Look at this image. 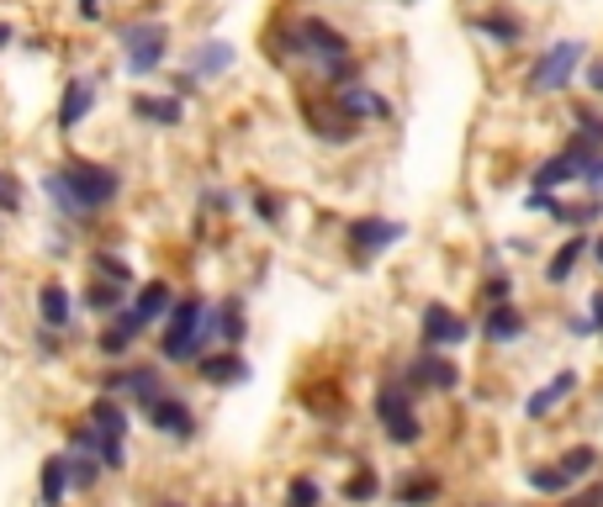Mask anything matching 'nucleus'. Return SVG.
Here are the masks:
<instances>
[{"instance_id":"1","label":"nucleus","mask_w":603,"mask_h":507,"mask_svg":"<svg viewBox=\"0 0 603 507\" xmlns=\"http://www.w3.org/2000/svg\"><path fill=\"white\" fill-rule=\"evenodd\" d=\"M43 191H48V201L59 211L64 222H91L101 217L106 207H117L122 196V175L112 164H95V159H69L64 170H48L43 175Z\"/></svg>"},{"instance_id":"2","label":"nucleus","mask_w":603,"mask_h":507,"mask_svg":"<svg viewBox=\"0 0 603 507\" xmlns=\"http://www.w3.org/2000/svg\"><path fill=\"white\" fill-rule=\"evenodd\" d=\"M207 297H196V291H185V297H175V307H170V318L159 323V338H153V349H159V365H196V359L207 355V333H202V323H207Z\"/></svg>"},{"instance_id":"3","label":"nucleus","mask_w":603,"mask_h":507,"mask_svg":"<svg viewBox=\"0 0 603 507\" xmlns=\"http://www.w3.org/2000/svg\"><path fill=\"white\" fill-rule=\"evenodd\" d=\"M297 43H302V59L312 64L323 80H333V85L355 80V74H350V69H355V64H350L355 43L333 27V22H323V16H302V22H297Z\"/></svg>"},{"instance_id":"4","label":"nucleus","mask_w":603,"mask_h":507,"mask_svg":"<svg viewBox=\"0 0 603 507\" xmlns=\"http://www.w3.org/2000/svg\"><path fill=\"white\" fill-rule=\"evenodd\" d=\"M117 48H122V64H127V74H159L164 59H170V27L164 22H127L117 32Z\"/></svg>"},{"instance_id":"5","label":"nucleus","mask_w":603,"mask_h":507,"mask_svg":"<svg viewBox=\"0 0 603 507\" xmlns=\"http://www.w3.org/2000/svg\"><path fill=\"white\" fill-rule=\"evenodd\" d=\"M582 59H588V43H582V37H561V43H550L541 59H535V69H530L524 85L535 90V95H561V90L577 80Z\"/></svg>"},{"instance_id":"6","label":"nucleus","mask_w":603,"mask_h":507,"mask_svg":"<svg viewBox=\"0 0 603 507\" xmlns=\"http://www.w3.org/2000/svg\"><path fill=\"white\" fill-rule=\"evenodd\" d=\"M144 423H149L159 439H175V445H191V439L202 434V418H196V407L185 402L181 391H164V396H153L149 407H144Z\"/></svg>"},{"instance_id":"7","label":"nucleus","mask_w":603,"mask_h":507,"mask_svg":"<svg viewBox=\"0 0 603 507\" xmlns=\"http://www.w3.org/2000/svg\"><path fill=\"white\" fill-rule=\"evenodd\" d=\"M408 391H440V396H451L460 387V365L451 355H440V349H419V355L402 365V376H397Z\"/></svg>"},{"instance_id":"8","label":"nucleus","mask_w":603,"mask_h":507,"mask_svg":"<svg viewBox=\"0 0 603 507\" xmlns=\"http://www.w3.org/2000/svg\"><path fill=\"white\" fill-rule=\"evenodd\" d=\"M466 338H471V323H466L455 307L429 301V307L419 312V344L423 349H440V355H445V349H460Z\"/></svg>"},{"instance_id":"9","label":"nucleus","mask_w":603,"mask_h":507,"mask_svg":"<svg viewBox=\"0 0 603 507\" xmlns=\"http://www.w3.org/2000/svg\"><path fill=\"white\" fill-rule=\"evenodd\" d=\"M144 333H149V329L138 323V312H133V307H122L117 318H106V329L95 333V355L112 359V365H122V359L138 349V338H144Z\"/></svg>"},{"instance_id":"10","label":"nucleus","mask_w":603,"mask_h":507,"mask_svg":"<svg viewBox=\"0 0 603 507\" xmlns=\"http://www.w3.org/2000/svg\"><path fill=\"white\" fill-rule=\"evenodd\" d=\"M196 376H202V387H217V391H228V387H243L254 370H249V359L239 355V349H207V355L191 365Z\"/></svg>"},{"instance_id":"11","label":"nucleus","mask_w":603,"mask_h":507,"mask_svg":"<svg viewBox=\"0 0 603 507\" xmlns=\"http://www.w3.org/2000/svg\"><path fill=\"white\" fill-rule=\"evenodd\" d=\"M333 106L355 122V127H361V122H387V117H392L387 95H376V90L361 85V80H344V85L333 90Z\"/></svg>"},{"instance_id":"12","label":"nucleus","mask_w":603,"mask_h":507,"mask_svg":"<svg viewBox=\"0 0 603 507\" xmlns=\"http://www.w3.org/2000/svg\"><path fill=\"white\" fill-rule=\"evenodd\" d=\"M402 222H387V217H355L350 222V254L355 260H371V254H382V249H392L402 243Z\"/></svg>"},{"instance_id":"13","label":"nucleus","mask_w":603,"mask_h":507,"mask_svg":"<svg viewBox=\"0 0 603 507\" xmlns=\"http://www.w3.org/2000/svg\"><path fill=\"white\" fill-rule=\"evenodd\" d=\"M86 423L95 428V439H122V445H127V434H133V407H127L122 396L95 391L91 407H86Z\"/></svg>"},{"instance_id":"14","label":"nucleus","mask_w":603,"mask_h":507,"mask_svg":"<svg viewBox=\"0 0 603 507\" xmlns=\"http://www.w3.org/2000/svg\"><path fill=\"white\" fill-rule=\"evenodd\" d=\"M577 387H582V376H577V370H556V376H550L541 391H530V396H524V418L545 423L556 407H561V402H572Z\"/></svg>"},{"instance_id":"15","label":"nucleus","mask_w":603,"mask_h":507,"mask_svg":"<svg viewBox=\"0 0 603 507\" xmlns=\"http://www.w3.org/2000/svg\"><path fill=\"white\" fill-rule=\"evenodd\" d=\"M175 297H181V291H175L170 280H144V286H133V297H127V307L138 312V323H144V329H159V323L170 318V307H175Z\"/></svg>"},{"instance_id":"16","label":"nucleus","mask_w":603,"mask_h":507,"mask_svg":"<svg viewBox=\"0 0 603 507\" xmlns=\"http://www.w3.org/2000/svg\"><path fill=\"white\" fill-rule=\"evenodd\" d=\"M95 95H101V90H95V80L91 74H75V80H69V85H64V95H59V132H75V127H80V122L91 117L95 112Z\"/></svg>"},{"instance_id":"17","label":"nucleus","mask_w":603,"mask_h":507,"mask_svg":"<svg viewBox=\"0 0 603 507\" xmlns=\"http://www.w3.org/2000/svg\"><path fill=\"white\" fill-rule=\"evenodd\" d=\"M530 333V318H524V307H513V301H503V307H482V338L487 344H519Z\"/></svg>"},{"instance_id":"18","label":"nucleus","mask_w":603,"mask_h":507,"mask_svg":"<svg viewBox=\"0 0 603 507\" xmlns=\"http://www.w3.org/2000/svg\"><path fill=\"white\" fill-rule=\"evenodd\" d=\"M212 323H217V349H243V338H249V307H243V297L212 301Z\"/></svg>"},{"instance_id":"19","label":"nucleus","mask_w":603,"mask_h":507,"mask_svg":"<svg viewBox=\"0 0 603 507\" xmlns=\"http://www.w3.org/2000/svg\"><path fill=\"white\" fill-rule=\"evenodd\" d=\"M445 497V481L434 476V471H402L392 481V503L397 507H434Z\"/></svg>"},{"instance_id":"20","label":"nucleus","mask_w":603,"mask_h":507,"mask_svg":"<svg viewBox=\"0 0 603 507\" xmlns=\"http://www.w3.org/2000/svg\"><path fill=\"white\" fill-rule=\"evenodd\" d=\"M32 301H37V318H43V329H54V333H64L69 323H75V312H80V301L69 297L59 280H43Z\"/></svg>"},{"instance_id":"21","label":"nucleus","mask_w":603,"mask_h":507,"mask_svg":"<svg viewBox=\"0 0 603 507\" xmlns=\"http://www.w3.org/2000/svg\"><path fill=\"white\" fill-rule=\"evenodd\" d=\"M69 497H75V486H69V454H48L37 465V507H64Z\"/></svg>"},{"instance_id":"22","label":"nucleus","mask_w":603,"mask_h":507,"mask_svg":"<svg viewBox=\"0 0 603 507\" xmlns=\"http://www.w3.org/2000/svg\"><path fill=\"white\" fill-rule=\"evenodd\" d=\"M307 132L339 149V143H355V132H361V127L344 117V112H339L333 101H329V106H312V101H307Z\"/></svg>"},{"instance_id":"23","label":"nucleus","mask_w":603,"mask_h":507,"mask_svg":"<svg viewBox=\"0 0 603 507\" xmlns=\"http://www.w3.org/2000/svg\"><path fill=\"white\" fill-rule=\"evenodd\" d=\"M593 159H582V153L572 149H561V153H550L541 170L530 175V191H556V185H572V180H582V170H588Z\"/></svg>"},{"instance_id":"24","label":"nucleus","mask_w":603,"mask_h":507,"mask_svg":"<svg viewBox=\"0 0 603 507\" xmlns=\"http://www.w3.org/2000/svg\"><path fill=\"white\" fill-rule=\"evenodd\" d=\"M371 407H376V423L387 428V423L408 418V413H419V391H408L392 376V381H382V387H376V402H371Z\"/></svg>"},{"instance_id":"25","label":"nucleus","mask_w":603,"mask_h":507,"mask_svg":"<svg viewBox=\"0 0 603 507\" xmlns=\"http://www.w3.org/2000/svg\"><path fill=\"white\" fill-rule=\"evenodd\" d=\"M133 117L149 122V127H181L185 106L181 95H133Z\"/></svg>"},{"instance_id":"26","label":"nucleus","mask_w":603,"mask_h":507,"mask_svg":"<svg viewBox=\"0 0 603 507\" xmlns=\"http://www.w3.org/2000/svg\"><path fill=\"white\" fill-rule=\"evenodd\" d=\"M588 243H593L588 233H572V239L561 243V249L545 260V286H567L577 275V265H582V254H588Z\"/></svg>"},{"instance_id":"27","label":"nucleus","mask_w":603,"mask_h":507,"mask_svg":"<svg viewBox=\"0 0 603 507\" xmlns=\"http://www.w3.org/2000/svg\"><path fill=\"white\" fill-rule=\"evenodd\" d=\"M228 69H234V43L212 37V43H202V48L191 54V69H185V74H196V80H217V74H228Z\"/></svg>"},{"instance_id":"28","label":"nucleus","mask_w":603,"mask_h":507,"mask_svg":"<svg viewBox=\"0 0 603 507\" xmlns=\"http://www.w3.org/2000/svg\"><path fill=\"white\" fill-rule=\"evenodd\" d=\"M339 497H344L350 507H371V503H376V497H382V476H376V465H371V460H361V465L344 476Z\"/></svg>"},{"instance_id":"29","label":"nucleus","mask_w":603,"mask_h":507,"mask_svg":"<svg viewBox=\"0 0 603 507\" xmlns=\"http://www.w3.org/2000/svg\"><path fill=\"white\" fill-rule=\"evenodd\" d=\"M127 297H133L127 286H112V280H95V275H91V286H86L80 307H86V312H95V318H117L122 307H127Z\"/></svg>"},{"instance_id":"30","label":"nucleus","mask_w":603,"mask_h":507,"mask_svg":"<svg viewBox=\"0 0 603 507\" xmlns=\"http://www.w3.org/2000/svg\"><path fill=\"white\" fill-rule=\"evenodd\" d=\"M556 465H561V476L572 481V486H582V481L599 476V449H593V445H572V449H561V454H556Z\"/></svg>"},{"instance_id":"31","label":"nucleus","mask_w":603,"mask_h":507,"mask_svg":"<svg viewBox=\"0 0 603 507\" xmlns=\"http://www.w3.org/2000/svg\"><path fill=\"white\" fill-rule=\"evenodd\" d=\"M524 486H530L535 497H567V492H572V481L561 476V465H556V460L530 465V471H524Z\"/></svg>"},{"instance_id":"32","label":"nucleus","mask_w":603,"mask_h":507,"mask_svg":"<svg viewBox=\"0 0 603 507\" xmlns=\"http://www.w3.org/2000/svg\"><path fill=\"white\" fill-rule=\"evenodd\" d=\"M91 275L95 280H112V286H138V275H133V265L122 260V254H112V249H91Z\"/></svg>"},{"instance_id":"33","label":"nucleus","mask_w":603,"mask_h":507,"mask_svg":"<svg viewBox=\"0 0 603 507\" xmlns=\"http://www.w3.org/2000/svg\"><path fill=\"white\" fill-rule=\"evenodd\" d=\"M471 32H482V37H492V43H503V48H513V43L524 37V27L513 22L509 11H487V16H471Z\"/></svg>"},{"instance_id":"34","label":"nucleus","mask_w":603,"mask_h":507,"mask_svg":"<svg viewBox=\"0 0 603 507\" xmlns=\"http://www.w3.org/2000/svg\"><path fill=\"white\" fill-rule=\"evenodd\" d=\"M382 434H387V445H397V449H413V445H423V434H429V428H423V418H419V413H408V418L387 423Z\"/></svg>"},{"instance_id":"35","label":"nucleus","mask_w":603,"mask_h":507,"mask_svg":"<svg viewBox=\"0 0 603 507\" xmlns=\"http://www.w3.org/2000/svg\"><path fill=\"white\" fill-rule=\"evenodd\" d=\"M482 307H503V301H513V275L498 265H487V280H482Z\"/></svg>"},{"instance_id":"36","label":"nucleus","mask_w":603,"mask_h":507,"mask_svg":"<svg viewBox=\"0 0 603 507\" xmlns=\"http://www.w3.org/2000/svg\"><path fill=\"white\" fill-rule=\"evenodd\" d=\"M27 207V185L16 180V170H0V217H16Z\"/></svg>"},{"instance_id":"37","label":"nucleus","mask_w":603,"mask_h":507,"mask_svg":"<svg viewBox=\"0 0 603 507\" xmlns=\"http://www.w3.org/2000/svg\"><path fill=\"white\" fill-rule=\"evenodd\" d=\"M281 507H323V486L312 476H292L286 481V503Z\"/></svg>"},{"instance_id":"38","label":"nucleus","mask_w":603,"mask_h":507,"mask_svg":"<svg viewBox=\"0 0 603 507\" xmlns=\"http://www.w3.org/2000/svg\"><path fill=\"white\" fill-rule=\"evenodd\" d=\"M561 507H603V481H582V486H572L567 497H561Z\"/></svg>"},{"instance_id":"39","label":"nucleus","mask_w":603,"mask_h":507,"mask_svg":"<svg viewBox=\"0 0 603 507\" xmlns=\"http://www.w3.org/2000/svg\"><path fill=\"white\" fill-rule=\"evenodd\" d=\"M254 217H260L265 228H281V217H286L281 196H265V191H260V196H254Z\"/></svg>"},{"instance_id":"40","label":"nucleus","mask_w":603,"mask_h":507,"mask_svg":"<svg viewBox=\"0 0 603 507\" xmlns=\"http://www.w3.org/2000/svg\"><path fill=\"white\" fill-rule=\"evenodd\" d=\"M32 349H37L43 359H59L64 355V338L54 329H37V333H32Z\"/></svg>"},{"instance_id":"41","label":"nucleus","mask_w":603,"mask_h":507,"mask_svg":"<svg viewBox=\"0 0 603 507\" xmlns=\"http://www.w3.org/2000/svg\"><path fill=\"white\" fill-rule=\"evenodd\" d=\"M582 185H588V201H603V159H593L582 170Z\"/></svg>"},{"instance_id":"42","label":"nucleus","mask_w":603,"mask_h":507,"mask_svg":"<svg viewBox=\"0 0 603 507\" xmlns=\"http://www.w3.org/2000/svg\"><path fill=\"white\" fill-rule=\"evenodd\" d=\"M524 207H535V211L550 217V211H556V196H550V191H530V196H524Z\"/></svg>"},{"instance_id":"43","label":"nucleus","mask_w":603,"mask_h":507,"mask_svg":"<svg viewBox=\"0 0 603 507\" xmlns=\"http://www.w3.org/2000/svg\"><path fill=\"white\" fill-rule=\"evenodd\" d=\"M588 323L603 333V291H593V297H588Z\"/></svg>"},{"instance_id":"44","label":"nucleus","mask_w":603,"mask_h":507,"mask_svg":"<svg viewBox=\"0 0 603 507\" xmlns=\"http://www.w3.org/2000/svg\"><path fill=\"white\" fill-rule=\"evenodd\" d=\"M75 11H80V22H101V0H75Z\"/></svg>"},{"instance_id":"45","label":"nucleus","mask_w":603,"mask_h":507,"mask_svg":"<svg viewBox=\"0 0 603 507\" xmlns=\"http://www.w3.org/2000/svg\"><path fill=\"white\" fill-rule=\"evenodd\" d=\"M588 90H593V95H603V59L588 64Z\"/></svg>"},{"instance_id":"46","label":"nucleus","mask_w":603,"mask_h":507,"mask_svg":"<svg viewBox=\"0 0 603 507\" xmlns=\"http://www.w3.org/2000/svg\"><path fill=\"white\" fill-rule=\"evenodd\" d=\"M567 333H577V338H582V333H599V329H593L588 318H572V323H567Z\"/></svg>"},{"instance_id":"47","label":"nucleus","mask_w":603,"mask_h":507,"mask_svg":"<svg viewBox=\"0 0 603 507\" xmlns=\"http://www.w3.org/2000/svg\"><path fill=\"white\" fill-rule=\"evenodd\" d=\"M588 254H593V265L603 269V233H599V239H593V243H588Z\"/></svg>"},{"instance_id":"48","label":"nucleus","mask_w":603,"mask_h":507,"mask_svg":"<svg viewBox=\"0 0 603 507\" xmlns=\"http://www.w3.org/2000/svg\"><path fill=\"white\" fill-rule=\"evenodd\" d=\"M11 37H16V27H11V22H0V48H11Z\"/></svg>"},{"instance_id":"49","label":"nucleus","mask_w":603,"mask_h":507,"mask_svg":"<svg viewBox=\"0 0 603 507\" xmlns=\"http://www.w3.org/2000/svg\"><path fill=\"white\" fill-rule=\"evenodd\" d=\"M153 507H185V503L181 497H164V503H153Z\"/></svg>"},{"instance_id":"50","label":"nucleus","mask_w":603,"mask_h":507,"mask_svg":"<svg viewBox=\"0 0 603 507\" xmlns=\"http://www.w3.org/2000/svg\"><path fill=\"white\" fill-rule=\"evenodd\" d=\"M466 507H492V503H466Z\"/></svg>"},{"instance_id":"51","label":"nucleus","mask_w":603,"mask_h":507,"mask_svg":"<svg viewBox=\"0 0 603 507\" xmlns=\"http://www.w3.org/2000/svg\"><path fill=\"white\" fill-rule=\"evenodd\" d=\"M217 507H243V503H217Z\"/></svg>"},{"instance_id":"52","label":"nucleus","mask_w":603,"mask_h":507,"mask_svg":"<svg viewBox=\"0 0 603 507\" xmlns=\"http://www.w3.org/2000/svg\"><path fill=\"white\" fill-rule=\"evenodd\" d=\"M599 338H603V333H599Z\"/></svg>"}]
</instances>
